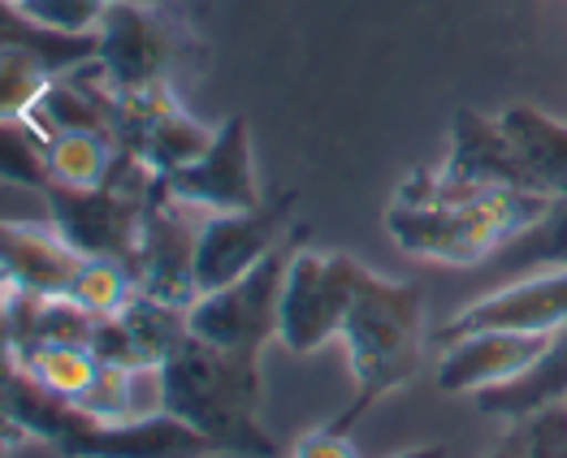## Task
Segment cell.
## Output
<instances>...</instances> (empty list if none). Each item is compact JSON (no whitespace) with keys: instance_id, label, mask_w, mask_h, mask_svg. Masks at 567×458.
I'll use <instances>...</instances> for the list:
<instances>
[{"instance_id":"13","label":"cell","mask_w":567,"mask_h":458,"mask_svg":"<svg viewBox=\"0 0 567 458\" xmlns=\"http://www.w3.org/2000/svg\"><path fill=\"white\" fill-rule=\"evenodd\" d=\"M555 337V333H550ZM550 337H537V333H503V329H489V333H468L451 346H442V360H437V389L446 394H485V389H498L507 381H516L524 367L533 364Z\"/></svg>"},{"instance_id":"14","label":"cell","mask_w":567,"mask_h":458,"mask_svg":"<svg viewBox=\"0 0 567 458\" xmlns=\"http://www.w3.org/2000/svg\"><path fill=\"white\" fill-rule=\"evenodd\" d=\"M87 256H79L56 226H4V285L40 294V299H65Z\"/></svg>"},{"instance_id":"10","label":"cell","mask_w":567,"mask_h":458,"mask_svg":"<svg viewBox=\"0 0 567 458\" xmlns=\"http://www.w3.org/2000/svg\"><path fill=\"white\" fill-rule=\"evenodd\" d=\"M169 195L183 199L187 208L204 217H221V212H251L265 204L260 186H256V165H251V126L247 117H230L213 147L178 174L165 178Z\"/></svg>"},{"instance_id":"17","label":"cell","mask_w":567,"mask_h":458,"mask_svg":"<svg viewBox=\"0 0 567 458\" xmlns=\"http://www.w3.org/2000/svg\"><path fill=\"white\" fill-rule=\"evenodd\" d=\"M4 48H22L27 56H35L44 65L52 79H65V74L100 61V31L95 35H74V31L40 27L27 13H18L13 4H4Z\"/></svg>"},{"instance_id":"18","label":"cell","mask_w":567,"mask_h":458,"mask_svg":"<svg viewBox=\"0 0 567 458\" xmlns=\"http://www.w3.org/2000/svg\"><path fill=\"white\" fill-rule=\"evenodd\" d=\"M122 143L100 131H70V135L48 138V174L52 186H70V190H95L109 183L113 165H117ZM48 186V190H52Z\"/></svg>"},{"instance_id":"23","label":"cell","mask_w":567,"mask_h":458,"mask_svg":"<svg viewBox=\"0 0 567 458\" xmlns=\"http://www.w3.org/2000/svg\"><path fill=\"white\" fill-rule=\"evenodd\" d=\"M48 87H52V74L35 56H27L22 48L0 52V113L4 117H27L44 100Z\"/></svg>"},{"instance_id":"26","label":"cell","mask_w":567,"mask_h":458,"mask_svg":"<svg viewBox=\"0 0 567 458\" xmlns=\"http://www.w3.org/2000/svg\"><path fill=\"white\" fill-rule=\"evenodd\" d=\"M290 458H360V455L351 450L347 433H338V428H321V433H303Z\"/></svg>"},{"instance_id":"2","label":"cell","mask_w":567,"mask_h":458,"mask_svg":"<svg viewBox=\"0 0 567 458\" xmlns=\"http://www.w3.org/2000/svg\"><path fill=\"white\" fill-rule=\"evenodd\" d=\"M342 342L351 355L355 403L330 424L338 433H347L373 403L403 389L416 376L421 342H425V294L412 281L378 277L369 269L342 324Z\"/></svg>"},{"instance_id":"4","label":"cell","mask_w":567,"mask_h":458,"mask_svg":"<svg viewBox=\"0 0 567 458\" xmlns=\"http://www.w3.org/2000/svg\"><path fill=\"white\" fill-rule=\"evenodd\" d=\"M295 251H299V233L290 229L282 247L269 260H260L247 277L230 281L226 290L199 294L187 312L190 337L260 360V351L282 337V290Z\"/></svg>"},{"instance_id":"29","label":"cell","mask_w":567,"mask_h":458,"mask_svg":"<svg viewBox=\"0 0 567 458\" xmlns=\"http://www.w3.org/2000/svg\"><path fill=\"white\" fill-rule=\"evenodd\" d=\"M4 4H13V0H4Z\"/></svg>"},{"instance_id":"11","label":"cell","mask_w":567,"mask_h":458,"mask_svg":"<svg viewBox=\"0 0 567 458\" xmlns=\"http://www.w3.org/2000/svg\"><path fill=\"white\" fill-rule=\"evenodd\" d=\"M489 329L537 333V337H550V333L567 329V269L524 277V281H512V285H503L494 294L473 299L464 312H455L451 321L442 324L437 346H451V342H460L468 333H489Z\"/></svg>"},{"instance_id":"19","label":"cell","mask_w":567,"mask_h":458,"mask_svg":"<svg viewBox=\"0 0 567 458\" xmlns=\"http://www.w3.org/2000/svg\"><path fill=\"white\" fill-rule=\"evenodd\" d=\"M9 364L22 367L31 381H40L48 394L79 403L92 389L100 360L92 346H61V342H44V346H27V351H9Z\"/></svg>"},{"instance_id":"3","label":"cell","mask_w":567,"mask_h":458,"mask_svg":"<svg viewBox=\"0 0 567 458\" xmlns=\"http://www.w3.org/2000/svg\"><path fill=\"white\" fill-rule=\"evenodd\" d=\"M555 199L524 190H481L451 204H390L385 229L399 251L451 269H476L520 238Z\"/></svg>"},{"instance_id":"20","label":"cell","mask_w":567,"mask_h":458,"mask_svg":"<svg viewBox=\"0 0 567 458\" xmlns=\"http://www.w3.org/2000/svg\"><path fill=\"white\" fill-rule=\"evenodd\" d=\"M498 269H567V195L555 199L533 226L524 229L520 238H512L498 256Z\"/></svg>"},{"instance_id":"22","label":"cell","mask_w":567,"mask_h":458,"mask_svg":"<svg viewBox=\"0 0 567 458\" xmlns=\"http://www.w3.org/2000/svg\"><path fill=\"white\" fill-rule=\"evenodd\" d=\"M0 138H4V147H0V174H4V183L48 190L52 186V174H48V138L27 117H4Z\"/></svg>"},{"instance_id":"1","label":"cell","mask_w":567,"mask_h":458,"mask_svg":"<svg viewBox=\"0 0 567 458\" xmlns=\"http://www.w3.org/2000/svg\"><path fill=\"white\" fill-rule=\"evenodd\" d=\"M161 403L187 419L217 455L274 458L278 441L260 424V360L183 337L161 364Z\"/></svg>"},{"instance_id":"25","label":"cell","mask_w":567,"mask_h":458,"mask_svg":"<svg viewBox=\"0 0 567 458\" xmlns=\"http://www.w3.org/2000/svg\"><path fill=\"white\" fill-rule=\"evenodd\" d=\"M528 458H567V403L533 415Z\"/></svg>"},{"instance_id":"21","label":"cell","mask_w":567,"mask_h":458,"mask_svg":"<svg viewBox=\"0 0 567 458\" xmlns=\"http://www.w3.org/2000/svg\"><path fill=\"white\" fill-rule=\"evenodd\" d=\"M135 294H140V290H135V277H131V269H126L122 260H87V264L79 269V277H74V285H70L65 299H74L83 312H92L95 321H109V316H117Z\"/></svg>"},{"instance_id":"24","label":"cell","mask_w":567,"mask_h":458,"mask_svg":"<svg viewBox=\"0 0 567 458\" xmlns=\"http://www.w3.org/2000/svg\"><path fill=\"white\" fill-rule=\"evenodd\" d=\"M117 0H13L18 13H27L40 27H56V31H74V35H95L104 13Z\"/></svg>"},{"instance_id":"7","label":"cell","mask_w":567,"mask_h":458,"mask_svg":"<svg viewBox=\"0 0 567 458\" xmlns=\"http://www.w3.org/2000/svg\"><path fill=\"white\" fill-rule=\"evenodd\" d=\"M299 195L286 190L278 204H260L251 212H221L199 221L195 242V285L199 294L226 290L230 281L247 277L260 260H269L290 238V212Z\"/></svg>"},{"instance_id":"16","label":"cell","mask_w":567,"mask_h":458,"mask_svg":"<svg viewBox=\"0 0 567 458\" xmlns=\"http://www.w3.org/2000/svg\"><path fill=\"white\" fill-rule=\"evenodd\" d=\"M498 126L507 131L512 147L520 152V160L528 165V174L537 178V186L550 195V199H564L567 195V126L546 117L542 108L533 104H512Z\"/></svg>"},{"instance_id":"15","label":"cell","mask_w":567,"mask_h":458,"mask_svg":"<svg viewBox=\"0 0 567 458\" xmlns=\"http://www.w3.org/2000/svg\"><path fill=\"white\" fill-rule=\"evenodd\" d=\"M567 403V329H559L546 351L524 367L516 381L476 394V412L481 415H503V419H533L546 407Z\"/></svg>"},{"instance_id":"28","label":"cell","mask_w":567,"mask_h":458,"mask_svg":"<svg viewBox=\"0 0 567 458\" xmlns=\"http://www.w3.org/2000/svg\"><path fill=\"white\" fill-rule=\"evenodd\" d=\"M140 4H152V0H140Z\"/></svg>"},{"instance_id":"5","label":"cell","mask_w":567,"mask_h":458,"mask_svg":"<svg viewBox=\"0 0 567 458\" xmlns=\"http://www.w3.org/2000/svg\"><path fill=\"white\" fill-rule=\"evenodd\" d=\"M369 264L342 251H308L299 247L290 260L282 290V342L295 355L321 351L330 337H342L347 312L360 294Z\"/></svg>"},{"instance_id":"6","label":"cell","mask_w":567,"mask_h":458,"mask_svg":"<svg viewBox=\"0 0 567 458\" xmlns=\"http://www.w3.org/2000/svg\"><path fill=\"white\" fill-rule=\"evenodd\" d=\"M187 212H195V208L174 199L165 178H161L152 199H147V208H143L140 247H135V256L126 264L143 299H156V303L183 308V312H190V303L199 299V285H195L199 226H190Z\"/></svg>"},{"instance_id":"9","label":"cell","mask_w":567,"mask_h":458,"mask_svg":"<svg viewBox=\"0 0 567 458\" xmlns=\"http://www.w3.org/2000/svg\"><path fill=\"white\" fill-rule=\"evenodd\" d=\"M178 52L174 27L140 0H117L100 22V70L113 92H152L165 87V70Z\"/></svg>"},{"instance_id":"12","label":"cell","mask_w":567,"mask_h":458,"mask_svg":"<svg viewBox=\"0 0 567 458\" xmlns=\"http://www.w3.org/2000/svg\"><path fill=\"white\" fill-rule=\"evenodd\" d=\"M56 450L65 458H213V441L199 437L187 419L169 412L100 424L87 412L61 433Z\"/></svg>"},{"instance_id":"27","label":"cell","mask_w":567,"mask_h":458,"mask_svg":"<svg viewBox=\"0 0 567 458\" xmlns=\"http://www.w3.org/2000/svg\"><path fill=\"white\" fill-rule=\"evenodd\" d=\"M399 458H451L446 446H416V450H403Z\"/></svg>"},{"instance_id":"8","label":"cell","mask_w":567,"mask_h":458,"mask_svg":"<svg viewBox=\"0 0 567 458\" xmlns=\"http://www.w3.org/2000/svg\"><path fill=\"white\" fill-rule=\"evenodd\" d=\"M44 199L48 221L79 256L131 264V256L140 247L143 208H147L143 195H131L122 186H95V190L52 186L44 190Z\"/></svg>"}]
</instances>
